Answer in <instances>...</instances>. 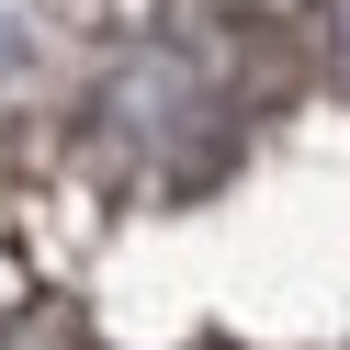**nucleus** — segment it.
Segmentation results:
<instances>
[{"label":"nucleus","mask_w":350,"mask_h":350,"mask_svg":"<svg viewBox=\"0 0 350 350\" xmlns=\"http://www.w3.org/2000/svg\"><path fill=\"white\" fill-rule=\"evenodd\" d=\"M249 102H260V68H249L237 34L170 23V34H147L136 57H113V79H102V102H91V136H102V159L136 170V181H204L237 147Z\"/></svg>","instance_id":"1"},{"label":"nucleus","mask_w":350,"mask_h":350,"mask_svg":"<svg viewBox=\"0 0 350 350\" xmlns=\"http://www.w3.org/2000/svg\"><path fill=\"white\" fill-rule=\"evenodd\" d=\"M34 46H46V23H34V0H0V91L34 68Z\"/></svg>","instance_id":"2"},{"label":"nucleus","mask_w":350,"mask_h":350,"mask_svg":"<svg viewBox=\"0 0 350 350\" xmlns=\"http://www.w3.org/2000/svg\"><path fill=\"white\" fill-rule=\"evenodd\" d=\"M317 46H327V68H339V91H350V0H317Z\"/></svg>","instance_id":"3"}]
</instances>
